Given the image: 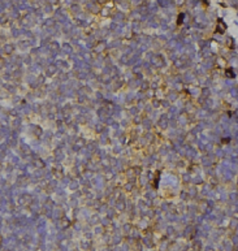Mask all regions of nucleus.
I'll list each match as a JSON object with an SVG mask.
<instances>
[{"label": "nucleus", "instance_id": "obj_1", "mask_svg": "<svg viewBox=\"0 0 238 251\" xmlns=\"http://www.w3.org/2000/svg\"><path fill=\"white\" fill-rule=\"evenodd\" d=\"M225 29H226L225 24H223V22H221V20H219V24H217L216 31H217V33H224V30H225Z\"/></svg>", "mask_w": 238, "mask_h": 251}, {"label": "nucleus", "instance_id": "obj_2", "mask_svg": "<svg viewBox=\"0 0 238 251\" xmlns=\"http://www.w3.org/2000/svg\"><path fill=\"white\" fill-rule=\"evenodd\" d=\"M182 18H183V14H180V17H178V25L182 22Z\"/></svg>", "mask_w": 238, "mask_h": 251}]
</instances>
